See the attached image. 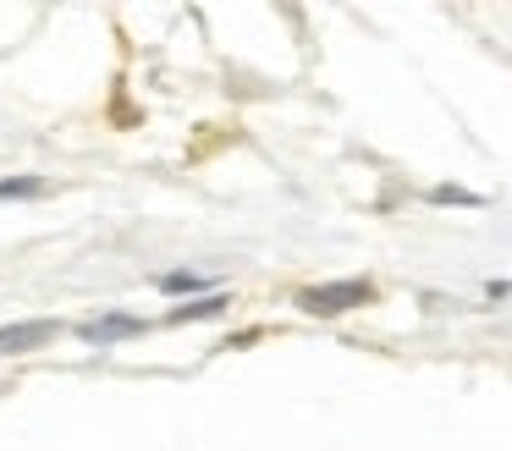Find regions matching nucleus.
<instances>
[{
	"label": "nucleus",
	"mask_w": 512,
	"mask_h": 451,
	"mask_svg": "<svg viewBox=\"0 0 512 451\" xmlns=\"http://www.w3.org/2000/svg\"><path fill=\"white\" fill-rule=\"evenodd\" d=\"M375 297H380V286L369 281V275H347V281L303 286L292 303H298V314H309V319H342V314H353V308H369Z\"/></svg>",
	"instance_id": "1"
},
{
	"label": "nucleus",
	"mask_w": 512,
	"mask_h": 451,
	"mask_svg": "<svg viewBox=\"0 0 512 451\" xmlns=\"http://www.w3.org/2000/svg\"><path fill=\"white\" fill-rule=\"evenodd\" d=\"M61 336L56 319H17V325H0V358H23V352H39Z\"/></svg>",
	"instance_id": "2"
},
{
	"label": "nucleus",
	"mask_w": 512,
	"mask_h": 451,
	"mask_svg": "<svg viewBox=\"0 0 512 451\" xmlns=\"http://www.w3.org/2000/svg\"><path fill=\"white\" fill-rule=\"evenodd\" d=\"M226 308H232V292H204V297H188V303H171L166 314H160V325H204V319H221Z\"/></svg>",
	"instance_id": "3"
},
{
	"label": "nucleus",
	"mask_w": 512,
	"mask_h": 451,
	"mask_svg": "<svg viewBox=\"0 0 512 451\" xmlns=\"http://www.w3.org/2000/svg\"><path fill=\"white\" fill-rule=\"evenodd\" d=\"M78 336L89 341V347H111V341L144 336V319H138V314H122V308H111V314H100V319H89V325H78Z\"/></svg>",
	"instance_id": "4"
},
{
	"label": "nucleus",
	"mask_w": 512,
	"mask_h": 451,
	"mask_svg": "<svg viewBox=\"0 0 512 451\" xmlns=\"http://www.w3.org/2000/svg\"><path fill=\"white\" fill-rule=\"evenodd\" d=\"M155 286L166 297H182V303H188V297H204V292H221V286H215L210 275H199V270H166Z\"/></svg>",
	"instance_id": "5"
},
{
	"label": "nucleus",
	"mask_w": 512,
	"mask_h": 451,
	"mask_svg": "<svg viewBox=\"0 0 512 451\" xmlns=\"http://www.w3.org/2000/svg\"><path fill=\"white\" fill-rule=\"evenodd\" d=\"M50 193V182L39 171H28V176H0V204H17V198H45Z\"/></svg>",
	"instance_id": "6"
},
{
	"label": "nucleus",
	"mask_w": 512,
	"mask_h": 451,
	"mask_svg": "<svg viewBox=\"0 0 512 451\" xmlns=\"http://www.w3.org/2000/svg\"><path fill=\"white\" fill-rule=\"evenodd\" d=\"M430 204H457V209H485V193H468V187H457V182H441V187H430Z\"/></svg>",
	"instance_id": "7"
},
{
	"label": "nucleus",
	"mask_w": 512,
	"mask_h": 451,
	"mask_svg": "<svg viewBox=\"0 0 512 451\" xmlns=\"http://www.w3.org/2000/svg\"><path fill=\"white\" fill-rule=\"evenodd\" d=\"M259 336H265V325H254V330H237V336H226V341H221V347H226V352H237V347H254Z\"/></svg>",
	"instance_id": "8"
},
{
	"label": "nucleus",
	"mask_w": 512,
	"mask_h": 451,
	"mask_svg": "<svg viewBox=\"0 0 512 451\" xmlns=\"http://www.w3.org/2000/svg\"><path fill=\"white\" fill-rule=\"evenodd\" d=\"M507 292H512V281H490V286H485V297H490V303H501Z\"/></svg>",
	"instance_id": "9"
}]
</instances>
